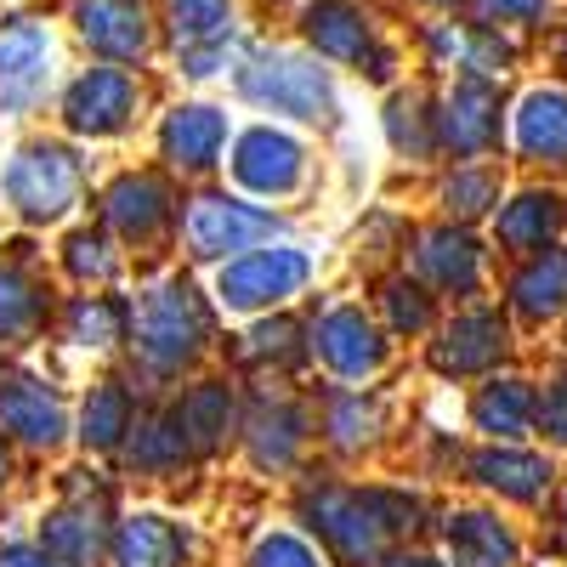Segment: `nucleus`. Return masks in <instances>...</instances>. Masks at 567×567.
I'll return each mask as SVG.
<instances>
[{
    "label": "nucleus",
    "instance_id": "obj_24",
    "mask_svg": "<svg viewBox=\"0 0 567 567\" xmlns=\"http://www.w3.org/2000/svg\"><path fill=\"white\" fill-rule=\"evenodd\" d=\"M443 539H449V561H454V567H516V539H511V528H499L494 516H483V511L449 516Z\"/></svg>",
    "mask_w": 567,
    "mask_h": 567
},
{
    "label": "nucleus",
    "instance_id": "obj_21",
    "mask_svg": "<svg viewBox=\"0 0 567 567\" xmlns=\"http://www.w3.org/2000/svg\"><path fill=\"white\" fill-rule=\"evenodd\" d=\"M154 18L159 34L171 40V52L239 40V0H154Z\"/></svg>",
    "mask_w": 567,
    "mask_h": 567
},
{
    "label": "nucleus",
    "instance_id": "obj_32",
    "mask_svg": "<svg viewBox=\"0 0 567 567\" xmlns=\"http://www.w3.org/2000/svg\"><path fill=\"white\" fill-rule=\"evenodd\" d=\"M516 58H523V45H516V34L488 29V23H471V18H465V63H460V74L499 85V80L516 69Z\"/></svg>",
    "mask_w": 567,
    "mask_h": 567
},
{
    "label": "nucleus",
    "instance_id": "obj_9",
    "mask_svg": "<svg viewBox=\"0 0 567 567\" xmlns=\"http://www.w3.org/2000/svg\"><path fill=\"white\" fill-rule=\"evenodd\" d=\"M227 165H233V182H239L245 194L284 199L307 182V142L290 136L284 125H272V120H261V125H245L233 136Z\"/></svg>",
    "mask_w": 567,
    "mask_h": 567
},
{
    "label": "nucleus",
    "instance_id": "obj_2",
    "mask_svg": "<svg viewBox=\"0 0 567 567\" xmlns=\"http://www.w3.org/2000/svg\"><path fill=\"white\" fill-rule=\"evenodd\" d=\"M296 34L301 52H312L323 69H352L369 85H392L403 69V52L386 34L374 0H301Z\"/></svg>",
    "mask_w": 567,
    "mask_h": 567
},
{
    "label": "nucleus",
    "instance_id": "obj_27",
    "mask_svg": "<svg viewBox=\"0 0 567 567\" xmlns=\"http://www.w3.org/2000/svg\"><path fill=\"white\" fill-rule=\"evenodd\" d=\"M182 420V432H187V449L194 454H216L221 437H227V425H233V392L221 381H205L187 392V403L176 409Z\"/></svg>",
    "mask_w": 567,
    "mask_h": 567
},
{
    "label": "nucleus",
    "instance_id": "obj_18",
    "mask_svg": "<svg viewBox=\"0 0 567 567\" xmlns=\"http://www.w3.org/2000/svg\"><path fill=\"white\" fill-rule=\"evenodd\" d=\"M318 358L341 374V381H369L386 363V336L363 318V307H336L318 318Z\"/></svg>",
    "mask_w": 567,
    "mask_h": 567
},
{
    "label": "nucleus",
    "instance_id": "obj_37",
    "mask_svg": "<svg viewBox=\"0 0 567 567\" xmlns=\"http://www.w3.org/2000/svg\"><path fill=\"white\" fill-rule=\"evenodd\" d=\"M125 323H131V307H114L109 296H80L69 307V341H80V347H114Z\"/></svg>",
    "mask_w": 567,
    "mask_h": 567
},
{
    "label": "nucleus",
    "instance_id": "obj_28",
    "mask_svg": "<svg viewBox=\"0 0 567 567\" xmlns=\"http://www.w3.org/2000/svg\"><path fill=\"white\" fill-rule=\"evenodd\" d=\"M471 420H477V432L488 437H523L534 425V392L528 381H488L471 403Z\"/></svg>",
    "mask_w": 567,
    "mask_h": 567
},
{
    "label": "nucleus",
    "instance_id": "obj_44",
    "mask_svg": "<svg viewBox=\"0 0 567 567\" xmlns=\"http://www.w3.org/2000/svg\"><path fill=\"white\" fill-rule=\"evenodd\" d=\"M250 567H318V556H312L296 534H272V539H261V545H256Z\"/></svg>",
    "mask_w": 567,
    "mask_h": 567
},
{
    "label": "nucleus",
    "instance_id": "obj_40",
    "mask_svg": "<svg viewBox=\"0 0 567 567\" xmlns=\"http://www.w3.org/2000/svg\"><path fill=\"white\" fill-rule=\"evenodd\" d=\"M245 52L250 45L245 40H216V45H187V52H176V69H182V80H216V74H233L245 63Z\"/></svg>",
    "mask_w": 567,
    "mask_h": 567
},
{
    "label": "nucleus",
    "instance_id": "obj_23",
    "mask_svg": "<svg viewBox=\"0 0 567 567\" xmlns=\"http://www.w3.org/2000/svg\"><path fill=\"white\" fill-rule=\"evenodd\" d=\"M182 561H187V534L154 511L131 516L114 539V567H182Z\"/></svg>",
    "mask_w": 567,
    "mask_h": 567
},
{
    "label": "nucleus",
    "instance_id": "obj_7",
    "mask_svg": "<svg viewBox=\"0 0 567 567\" xmlns=\"http://www.w3.org/2000/svg\"><path fill=\"white\" fill-rule=\"evenodd\" d=\"M63 18L91 63L142 69L159 45V18L148 0H69Z\"/></svg>",
    "mask_w": 567,
    "mask_h": 567
},
{
    "label": "nucleus",
    "instance_id": "obj_4",
    "mask_svg": "<svg viewBox=\"0 0 567 567\" xmlns=\"http://www.w3.org/2000/svg\"><path fill=\"white\" fill-rule=\"evenodd\" d=\"M142 69H114V63H85L74 69L63 85H58V120L69 136L80 142H109V136H125L142 114Z\"/></svg>",
    "mask_w": 567,
    "mask_h": 567
},
{
    "label": "nucleus",
    "instance_id": "obj_39",
    "mask_svg": "<svg viewBox=\"0 0 567 567\" xmlns=\"http://www.w3.org/2000/svg\"><path fill=\"white\" fill-rule=\"evenodd\" d=\"M381 425V409L363 403V398H336L329 403V443L336 449H363Z\"/></svg>",
    "mask_w": 567,
    "mask_h": 567
},
{
    "label": "nucleus",
    "instance_id": "obj_38",
    "mask_svg": "<svg viewBox=\"0 0 567 567\" xmlns=\"http://www.w3.org/2000/svg\"><path fill=\"white\" fill-rule=\"evenodd\" d=\"M40 318V290L18 272V267H0V336H23Z\"/></svg>",
    "mask_w": 567,
    "mask_h": 567
},
{
    "label": "nucleus",
    "instance_id": "obj_34",
    "mask_svg": "<svg viewBox=\"0 0 567 567\" xmlns=\"http://www.w3.org/2000/svg\"><path fill=\"white\" fill-rule=\"evenodd\" d=\"M187 454V432H182V420L165 414V420H142L136 425V437H131V465L136 471H176Z\"/></svg>",
    "mask_w": 567,
    "mask_h": 567
},
{
    "label": "nucleus",
    "instance_id": "obj_25",
    "mask_svg": "<svg viewBox=\"0 0 567 567\" xmlns=\"http://www.w3.org/2000/svg\"><path fill=\"white\" fill-rule=\"evenodd\" d=\"M556 227H561V199L556 194H539V187H528V194H516L511 205H499L494 216V233H499V245L505 250H545L556 239Z\"/></svg>",
    "mask_w": 567,
    "mask_h": 567
},
{
    "label": "nucleus",
    "instance_id": "obj_14",
    "mask_svg": "<svg viewBox=\"0 0 567 567\" xmlns=\"http://www.w3.org/2000/svg\"><path fill=\"white\" fill-rule=\"evenodd\" d=\"M40 550L52 556V561H63V567H97L103 550H109V494L97 483L74 488L40 523Z\"/></svg>",
    "mask_w": 567,
    "mask_h": 567
},
{
    "label": "nucleus",
    "instance_id": "obj_49",
    "mask_svg": "<svg viewBox=\"0 0 567 567\" xmlns=\"http://www.w3.org/2000/svg\"><path fill=\"white\" fill-rule=\"evenodd\" d=\"M556 63H561V69H567V23H561V29H556Z\"/></svg>",
    "mask_w": 567,
    "mask_h": 567
},
{
    "label": "nucleus",
    "instance_id": "obj_13",
    "mask_svg": "<svg viewBox=\"0 0 567 567\" xmlns=\"http://www.w3.org/2000/svg\"><path fill=\"white\" fill-rule=\"evenodd\" d=\"M307 256L290 250V245H267V250H250L239 261H227L221 267V284H216V296L233 307V312H256V307H278V301H290L301 284H307Z\"/></svg>",
    "mask_w": 567,
    "mask_h": 567
},
{
    "label": "nucleus",
    "instance_id": "obj_5",
    "mask_svg": "<svg viewBox=\"0 0 567 567\" xmlns=\"http://www.w3.org/2000/svg\"><path fill=\"white\" fill-rule=\"evenodd\" d=\"M0 187H7V205L23 221H58L74 210L80 187H85V159L58 136H34L7 159Z\"/></svg>",
    "mask_w": 567,
    "mask_h": 567
},
{
    "label": "nucleus",
    "instance_id": "obj_31",
    "mask_svg": "<svg viewBox=\"0 0 567 567\" xmlns=\"http://www.w3.org/2000/svg\"><path fill=\"white\" fill-rule=\"evenodd\" d=\"M125 432H131V392H125L120 381L91 386V398H85V414H80V443L103 454V449H114Z\"/></svg>",
    "mask_w": 567,
    "mask_h": 567
},
{
    "label": "nucleus",
    "instance_id": "obj_51",
    "mask_svg": "<svg viewBox=\"0 0 567 567\" xmlns=\"http://www.w3.org/2000/svg\"><path fill=\"white\" fill-rule=\"evenodd\" d=\"M272 7H278V0H272ZM296 7H301V0H296Z\"/></svg>",
    "mask_w": 567,
    "mask_h": 567
},
{
    "label": "nucleus",
    "instance_id": "obj_8",
    "mask_svg": "<svg viewBox=\"0 0 567 567\" xmlns=\"http://www.w3.org/2000/svg\"><path fill=\"white\" fill-rule=\"evenodd\" d=\"M505 125H511V109L499 97V85L471 80V74L443 85V97H437V148L454 154L460 165H477L483 154H494Z\"/></svg>",
    "mask_w": 567,
    "mask_h": 567
},
{
    "label": "nucleus",
    "instance_id": "obj_36",
    "mask_svg": "<svg viewBox=\"0 0 567 567\" xmlns=\"http://www.w3.org/2000/svg\"><path fill=\"white\" fill-rule=\"evenodd\" d=\"M465 18L505 34H534V29H550L556 0H465Z\"/></svg>",
    "mask_w": 567,
    "mask_h": 567
},
{
    "label": "nucleus",
    "instance_id": "obj_20",
    "mask_svg": "<svg viewBox=\"0 0 567 567\" xmlns=\"http://www.w3.org/2000/svg\"><path fill=\"white\" fill-rule=\"evenodd\" d=\"M381 125H386L392 154H403V159H414V165H425V159L443 154V148H437V97H432L425 85H392Z\"/></svg>",
    "mask_w": 567,
    "mask_h": 567
},
{
    "label": "nucleus",
    "instance_id": "obj_29",
    "mask_svg": "<svg viewBox=\"0 0 567 567\" xmlns=\"http://www.w3.org/2000/svg\"><path fill=\"white\" fill-rule=\"evenodd\" d=\"M437 199H443V210L449 216H460V221H477V216H488L494 205H499V171L494 165H454L449 176H443V187H437Z\"/></svg>",
    "mask_w": 567,
    "mask_h": 567
},
{
    "label": "nucleus",
    "instance_id": "obj_46",
    "mask_svg": "<svg viewBox=\"0 0 567 567\" xmlns=\"http://www.w3.org/2000/svg\"><path fill=\"white\" fill-rule=\"evenodd\" d=\"M0 567H63V561H52L40 545H7L0 550Z\"/></svg>",
    "mask_w": 567,
    "mask_h": 567
},
{
    "label": "nucleus",
    "instance_id": "obj_43",
    "mask_svg": "<svg viewBox=\"0 0 567 567\" xmlns=\"http://www.w3.org/2000/svg\"><path fill=\"white\" fill-rule=\"evenodd\" d=\"M301 329L290 318H272V323H256L250 329V341H245V358H272V363H290L301 347H296Z\"/></svg>",
    "mask_w": 567,
    "mask_h": 567
},
{
    "label": "nucleus",
    "instance_id": "obj_3",
    "mask_svg": "<svg viewBox=\"0 0 567 567\" xmlns=\"http://www.w3.org/2000/svg\"><path fill=\"white\" fill-rule=\"evenodd\" d=\"M205 307L199 296L187 290L182 278H165L154 284L148 296H136L131 307V341H136V358L148 363L154 374H176L182 363H194L205 352Z\"/></svg>",
    "mask_w": 567,
    "mask_h": 567
},
{
    "label": "nucleus",
    "instance_id": "obj_45",
    "mask_svg": "<svg viewBox=\"0 0 567 567\" xmlns=\"http://www.w3.org/2000/svg\"><path fill=\"white\" fill-rule=\"evenodd\" d=\"M539 425L550 443H567V381L545 386V403H539Z\"/></svg>",
    "mask_w": 567,
    "mask_h": 567
},
{
    "label": "nucleus",
    "instance_id": "obj_17",
    "mask_svg": "<svg viewBox=\"0 0 567 567\" xmlns=\"http://www.w3.org/2000/svg\"><path fill=\"white\" fill-rule=\"evenodd\" d=\"M505 136L534 165H567V85H528L511 103Z\"/></svg>",
    "mask_w": 567,
    "mask_h": 567
},
{
    "label": "nucleus",
    "instance_id": "obj_41",
    "mask_svg": "<svg viewBox=\"0 0 567 567\" xmlns=\"http://www.w3.org/2000/svg\"><path fill=\"white\" fill-rule=\"evenodd\" d=\"M63 250H69V272H74V278H97V284H109V278L120 272V256H114V245L103 239V233H74Z\"/></svg>",
    "mask_w": 567,
    "mask_h": 567
},
{
    "label": "nucleus",
    "instance_id": "obj_11",
    "mask_svg": "<svg viewBox=\"0 0 567 567\" xmlns=\"http://www.w3.org/2000/svg\"><path fill=\"white\" fill-rule=\"evenodd\" d=\"M159 159L171 165V171H182V176H210L216 165H221V154H227V142H233V120H227V109L221 103H205V97H194V103H171L165 114H159Z\"/></svg>",
    "mask_w": 567,
    "mask_h": 567
},
{
    "label": "nucleus",
    "instance_id": "obj_47",
    "mask_svg": "<svg viewBox=\"0 0 567 567\" xmlns=\"http://www.w3.org/2000/svg\"><path fill=\"white\" fill-rule=\"evenodd\" d=\"M409 7L432 12V18H454V12H465V0H409Z\"/></svg>",
    "mask_w": 567,
    "mask_h": 567
},
{
    "label": "nucleus",
    "instance_id": "obj_48",
    "mask_svg": "<svg viewBox=\"0 0 567 567\" xmlns=\"http://www.w3.org/2000/svg\"><path fill=\"white\" fill-rule=\"evenodd\" d=\"M386 567H437V561H432V556H392Z\"/></svg>",
    "mask_w": 567,
    "mask_h": 567
},
{
    "label": "nucleus",
    "instance_id": "obj_30",
    "mask_svg": "<svg viewBox=\"0 0 567 567\" xmlns=\"http://www.w3.org/2000/svg\"><path fill=\"white\" fill-rule=\"evenodd\" d=\"M301 437H307V425H301V414L290 403H267L250 420V454H256V465H272V471L290 465L301 454Z\"/></svg>",
    "mask_w": 567,
    "mask_h": 567
},
{
    "label": "nucleus",
    "instance_id": "obj_33",
    "mask_svg": "<svg viewBox=\"0 0 567 567\" xmlns=\"http://www.w3.org/2000/svg\"><path fill=\"white\" fill-rule=\"evenodd\" d=\"M511 296H516V312L523 318H556L567 307V261L561 256L528 261V272L511 284Z\"/></svg>",
    "mask_w": 567,
    "mask_h": 567
},
{
    "label": "nucleus",
    "instance_id": "obj_16",
    "mask_svg": "<svg viewBox=\"0 0 567 567\" xmlns=\"http://www.w3.org/2000/svg\"><path fill=\"white\" fill-rule=\"evenodd\" d=\"M0 432L29 443V449H58L63 432H69L63 398L45 381H34V374L7 369V374H0Z\"/></svg>",
    "mask_w": 567,
    "mask_h": 567
},
{
    "label": "nucleus",
    "instance_id": "obj_10",
    "mask_svg": "<svg viewBox=\"0 0 567 567\" xmlns=\"http://www.w3.org/2000/svg\"><path fill=\"white\" fill-rule=\"evenodd\" d=\"M307 523L318 528V539L336 550V561L347 567H374L381 561V539H386V523L374 511L369 494L358 488H318L307 494Z\"/></svg>",
    "mask_w": 567,
    "mask_h": 567
},
{
    "label": "nucleus",
    "instance_id": "obj_26",
    "mask_svg": "<svg viewBox=\"0 0 567 567\" xmlns=\"http://www.w3.org/2000/svg\"><path fill=\"white\" fill-rule=\"evenodd\" d=\"M471 477H477L483 488H494V494H505V499L534 505L550 483V465L534 460V454H516V449H488V454L471 460Z\"/></svg>",
    "mask_w": 567,
    "mask_h": 567
},
{
    "label": "nucleus",
    "instance_id": "obj_12",
    "mask_svg": "<svg viewBox=\"0 0 567 567\" xmlns=\"http://www.w3.org/2000/svg\"><path fill=\"white\" fill-rule=\"evenodd\" d=\"M182 227H187V245H194L199 261H221V256H239V250H256L261 239H272L278 216L261 205H245V199H227V194H199L187 205Z\"/></svg>",
    "mask_w": 567,
    "mask_h": 567
},
{
    "label": "nucleus",
    "instance_id": "obj_15",
    "mask_svg": "<svg viewBox=\"0 0 567 567\" xmlns=\"http://www.w3.org/2000/svg\"><path fill=\"white\" fill-rule=\"evenodd\" d=\"M176 216V199H171V182L154 176V171H120L109 187H103V221L131 245H148L171 227Z\"/></svg>",
    "mask_w": 567,
    "mask_h": 567
},
{
    "label": "nucleus",
    "instance_id": "obj_35",
    "mask_svg": "<svg viewBox=\"0 0 567 567\" xmlns=\"http://www.w3.org/2000/svg\"><path fill=\"white\" fill-rule=\"evenodd\" d=\"M414 45H420V63L432 74H449L460 80V63H465V18H425L414 29Z\"/></svg>",
    "mask_w": 567,
    "mask_h": 567
},
{
    "label": "nucleus",
    "instance_id": "obj_19",
    "mask_svg": "<svg viewBox=\"0 0 567 567\" xmlns=\"http://www.w3.org/2000/svg\"><path fill=\"white\" fill-rule=\"evenodd\" d=\"M505 323L499 312H460L449 329H443V341L432 347V369L437 374H477L488 363L505 358Z\"/></svg>",
    "mask_w": 567,
    "mask_h": 567
},
{
    "label": "nucleus",
    "instance_id": "obj_1",
    "mask_svg": "<svg viewBox=\"0 0 567 567\" xmlns=\"http://www.w3.org/2000/svg\"><path fill=\"white\" fill-rule=\"evenodd\" d=\"M233 91H239V103L296 125L329 131L341 120L336 69H323L312 52H296V45H250L245 63L233 69Z\"/></svg>",
    "mask_w": 567,
    "mask_h": 567
},
{
    "label": "nucleus",
    "instance_id": "obj_42",
    "mask_svg": "<svg viewBox=\"0 0 567 567\" xmlns=\"http://www.w3.org/2000/svg\"><path fill=\"white\" fill-rule=\"evenodd\" d=\"M381 301H386V318H392L398 336H414V329L432 323V301H425L420 284H409V278H392L386 290H381Z\"/></svg>",
    "mask_w": 567,
    "mask_h": 567
},
{
    "label": "nucleus",
    "instance_id": "obj_6",
    "mask_svg": "<svg viewBox=\"0 0 567 567\" xmlns=\"http://www.w3.org/2000/svg\"><path fill=\"white\" fill-rule=\"evenodd\" d=\"M58 91V29L40 12L0 18V114H34Z\"/></svg>",
    "mask_w": 567,
    "mask_h": 567
},
{
    "label": "nucleus",
    "instance_id": "obj_22",
    "mask_svg": "<svg viewBox=\"0 0 567 567\" xmlns=\"http://www.w3.org/2000/svg\"><path fill=\"white\" fill-rule=\"evenodd\" d=\"M414 261H420V272L432 278L437 290H449V296H471V290H477V278H483V256H477V245H471V233H460V227L420 233Z\"/></svg>",
    "mask_w": 567,
    "mask_h": 567
},
{
    "label": "nucleus",
    "instance_id": "obj_50",
    "mask_svg": "<svg viewBox=\"0 0 567 567\" xmlns=\"http://www.w3.org/2000/svg\"><path fill=\"white\" fill-rule=\"evenodd\" d=\"M0 488H7V449H0Z\"/></svg>",
    "mask_w": 567,
    "mask_h": 567
}]
</instances>
